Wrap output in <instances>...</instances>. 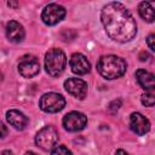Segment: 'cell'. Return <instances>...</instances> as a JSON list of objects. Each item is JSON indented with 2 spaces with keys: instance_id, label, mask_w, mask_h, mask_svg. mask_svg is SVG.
<instances>
[{
  "instance_id": "6da1fadb",
  "label": "cell",
  "mask_w": 155,
  "mask_h": 155,
  "mask_svg": "<svg viewBox=\"0 0 155 155\" xmlns=\"http://www.w3.org/2000/svg\"><path fill=\"white\" fill-rule=\"evenodd\" d=\"M101 19L108 36L117 42L131 41L137 34L133 16L121 2H109L101 12Z\"/></svg>"
},
{
  "instance_id": "7a4b0ae2",
  "label": "cell",
  "mask_w": 155,
  "mask_h": 155,
  "mask_svg": "<svg viewBox=\"0 0 155 155\" xmlns=\"http://www.w3.org/2000/svg\"><path fill=\"white\" fill-rule=\"evenodd\" d=\"M126 67H127L126 62L122 58L114 54L103 56L98 59L97 63L98 73L108 80H113L122 76L126 71Z\"/></svg>"
},
{
  "instance_id": "3957f363",
  "label": "cell",
  "mask_w": 155,
  "mask_h": 155,
  "mask_svg": "<svg viewBox=\"0 0 155 155\" xmlns=\"http://www.w3.org/2000/svg\"><path fill=\"white\" fill-rule=\"evenodd\" d=\"M67 64L65 54L59 48H51L45 54V68L51 76H58L63 73Z\"/></svg>"
},
{
  "instance_id": "277c9868",
  "label": "cell",
  "mask_w": 155,
  "mask_h": 155,
  "mask_svg": "<svg viewBox=\"0 0 155 155\" xmlns=\"http://www.w3.org/2000/svg\"><path fill=\"white\" fill-rule=\"evenodd\" d=\"M65 105V99L62 94L50 92L45 93L39 102V107L45 113H58Z\"/></svg>"
},
{
  "instance_id": "5b68a950",
  "label": "cell",
  "mask_w": 155,
  "mask_h": 155,
  "mask_svg": "<svg viewBox=\"0 0 155 155\" xmlns=\"http://www.w3.org/2000/svg\"><path fill=\"white\" fill-rule=\"evenodd\" d=\"M58 142V132L53 126H46L41 128L36 137L35 143L44 150H51Z\"/></svg>"
},
{
  "instance_id": "8992f818",
  "label": "cell",
  "mask_w": 155,
  "mask_h": 155,
  "mask_svg": "<svg viewBox=\"0 0 155 155\" xmlns=\"http://www.w3.org/2000/svg\"><path fill=\"white\" fill-rule=\"evenodd\" d=\"M65 16V8L58 4H48L45 6L42 13H41V19L45 24L47 25H54L58 22H61Z\"/></svg>"
},
{
  "instance_id": "52a82bcc",
  "label": "cell",
  "mask_w": 155,
  "mask_h": 155,
  "mask_svg": "<svg viewBox=\"0 0 155 155\" xmlns=\"http://www.w3.org/2000/svg\"><path fill=\"white\" fill-rule=\"evenodd\" d=\"M18 71L23 78H33L40 71V63L35 56L25 54L18 63Z\"/></svg>"
},
{
  "instance_id": "ba28073f",
  "label": "cell",
  "mask_w": 155,
  "mask_h": 155,
  "mask_svg": "<svg viewBox=\"0 0 155 155\" xmlns=\"http://www.w3.org/2000/svg\"><path fill=\"white\" fill-rule=\"evenodd\" d=\"M87 117L79 111H70L63 117V126L69 132H78L85 128Z\"/></svg>"
},
{
  "instance_id": "9c48e42d",
  "label": "cell",
  "mask_w": 155,
  "mask_h": 155,
  "mask_svg": "<svg viewBox=\"0 0 155 155\" xmlns=\"http://www.w3.org/2000/svg\"><path fill=\"white\" fill-rule=\"evenodd\" d=\"M64 88L68 93L79 99H84L87 94V84L78 78H70L64 81Z\"/></svg>"
},
{
  "instance_id": "30bf717a",
  "label": "cell",
  "mask_w": 155,
  "mask_h": 155,
  "mask_svg": "<svg viewBox=\"0 0 155 155\" xmlns=\"http://www.w3.org/2000/svg\"><path fill=\"white\" fill-rule=\"evenodd\" d=\"M130 127H131V130L136 134L143 136V134H145V133L149 132V130H150V122L140 113H132L131 116H130Z\"/></svg>"
},
{
  "instance_id": "8fae6325",
  "label": "cell",
  "mask_w": 155,
  "mask_h": 155,
  "mask_svg": "<svg viewBox=\"0 0 155 155\" xmlns=\"http://www.w3.org/2000/svg\"><path fill=\"white\" fill-rule=\"evenodd\" d=\"M70 68H71V71L74 74H78V75H85L90 71L91 69V64L90 62L87 61V58L81 54V53H74L70 58Z\"/></svg>"
},
{
  "instance_id": "7c38bea8",
  "label": "cell",
  "mask_w": 155,
  "mask_h": 155,
  "mask_svg": "<svg viewBox=\"0 0 155 155\" xmlns=\"http://www.w3.org/2000/svg\"><path fill=\"white\" fill-rule=\"evenodd\" d=\"M24 29L22 27V24H19L16 21H10L6 24V36L11 42L18 44L21 41H23L24 39Z\"/></svg>"
},
{
  "instance_id": "4fadbf2b",
  "label": "cell",
  "mask_w": 155,
  "mask_h": 155,
  "mask_svg": "<svg viewBox=\"0 0 155 155\" xmlns=\"http://www.w3.org/2000/svg\"><path fill=\"white\" fill-rule=\"evenodd\" d=\"M6 119L11 126H13L16 130H19V131L24 130L25 126L28 125V117L23 113L15 110V109L8 110L6 113Z\"/></svg>"
},
{
  "instance_id": "5bb4252c",
  "label": "cell",
  "mask_w": 155,
  "mask_h": 155,
  "mask_svg": "<svg viewBox=\"0 0 155 155\" xmlns=\"http://www.w3.org/2000/svg\"><path fill=\"white\" fill-rule=\"evenodd\" d=\"M136 78L138 84L142 86V88L149 91V92H154L155 88V80H154V75L144 69H138L136 71Z\"/></svg>"
},
{
  "instance_id": "9a60e30c",
  "label": "cell",
  "mask_w": 155,
  "mask_h": 155,
  "mask_svg": "<svg viewBox=\"0 0 155 155\" xmlns=\"http://www.w3.org/2000/svg\"><path fill=\"white\" fill-rule=\"evenodd\" d=\"M153 2H147V1H143L139 4L138 6V12L140 15V17L149 22V23H153L154 22V8H153Z\"/></svg>"
},
{
  "instance_id": "2e32d148",
  "label": "cell",
  "mask_w": 155,
  "mask_h": 155,
  "mask_svg": "<svg viewBox=\"0 0 155 155\" xmlns=\"http://www.w3.org/2000/svg\"><path fill=\"white\" fill-rule=\"evenodd\" d=\"M142 103L145 107H153L155 103V96L154 92H147L145 94L142 96Z\"/></svg>"
},
{
  "instance_id": "e0dca14e",
  "label": "cell",
  "mask_w": 155,
  "mask_h": 155,
  "mask_svg": "<svg viewBox=\"0 0 155 155\" xmlns=\"http://www.w3.org/2000/svg\"><path fill=\"white\" fill-rule=\"evenodd\" d=\"M51 155H73V154H71V151L67 147H64V145H56L52 149Z\"/></svg>"
},
{
  "instance_id": "ac0fdd59",
  "label": "cell",
  "mask_w": 155,
  "mask_h": 155,
  "mask_svg": "<svg viewBox=\"0 0 155 155\" xmlns=\"http://www.w3.org/2000/svg\"><path fill=\"white\" fill-rule=\"evenodd\" d=\"M120 107H121V101H120V99H115V101H113V102L109 104V110H110L111 113H115V111L119 110Z\"/></svg>"
},
{
  "instance_id": "d6986e66",
  "label": "cell",
  "mask_w": 155,
  "mask_h": 155,
  "mask_svg": "<svg viewBox=\"0 0 155 155\" xmlns=\"http://www.w3.org/2000/svg\"><path fill=\"white\" fill-rule=\"evenodd\" d=\"M154 40H155V35L154 34H150L147 39V42H148V46L151 51H155V45H154Z\"/></svg>"
},
{
  "instance_id": "ffe728a7",
  "label": "cell",
  "mask_w": 155,
  "mask_h": 155,
  "mask_svg": "<svg viewBox=\"0 0 155 155\" xmlns=\"http://www.w3.org/2000/svg\"><path fill=\"white\" fill-rule=\"evenodd\" d=\"M6 134H7V128H6V126L0 121V138H4Z\"/></svg>"
},
{
  "instance_id": "44dd1931",
  "label": "cell",
  "mask_w": 155,
  "mask_h": 155,
  "mask_svg": "<svg viewBox=\"0 0 155 155\" xmlns=\"http://www.w3.org/2000/svg\"><path fill=\"white\" fill-rule=\"evenodd\" d=\"M149 58H150V56H149L148 52H144V51H143V52L139 53V59H140V61H148Z\"/></svg>"
},
{
  "instance_id": "7402d4cb",
  "label": "cell",
  "mask_w": 155,
  "mask_h": 155,
  "mask_svg": "<svg viewBox=\"0 0 155 155\" xmlns=\"http://www.w3.org/2000/svg\"><path fill=\"white\" fill-rule=\"evenodd\" d=\"M115 155H128V154H127L125 150H122V149H119V150L116 151V154H115Z\"/></svg>"
},
{
  "instance_id": "603a6c76",
  "label": "cell",
  "mask_w": 155,
  "mask_h": 155,
  "mask_svg": "<svg viewBox=\"0 0 155 155\" xmlns=\"http://www.w3.org/2000/svg\"><path fill=\"white\" fill-rule=\"evenodd\" d=\"M1 155H13V153H12L11 150H4V151L1 153Z\"/></svg>"
},
{
  "instance_id": "cb8c5ba5",
  "label": "cell",
  "mask_w": 155,
  "mask_h": 155,
  "mask_svg": "<svg viewBox=\"0 0 155 155\" xmlns=\"http://www.w3.org/2000/svg\"><path fill=\"white\" fill-rule=\"evenodd\" d=\"M24 155H38V154H35L34 151H27Z\"/></svg>"
},
{
  "instance_id": "d4e9b609",
  "label": "cell",
  "mask_w": 155,
  "mask_h": 155,
  "mask_svg": "<svg viewBox=\"0 0 155 155\" xmlns=\"http://www.w3.org/2000/svg\"><path fill=\"white\" fill-rule=\"evenodd\" d=\"M0 80H1V74H0Z\"/></svg>"
}]
</instances>
